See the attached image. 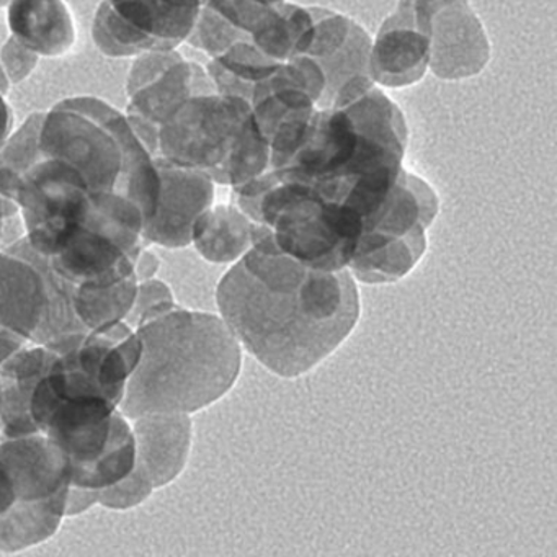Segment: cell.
Here are the masks:
<instances>
[{
    "mask_svg": "<svg viewBox=\"0 0 557 557\" xmlns=\"http://www.w3.org/2000/svg\"><path fill=\"white\" fill-rule=\"evenodd\" d=\"M161 178L125 115L97 97L34 112L0 148V195L28 244L71 285L135 273Z\"/></svg>",
    "mask_w": 557,
    "mask_h": 557,
    "instance_id": "cell-1",
    "label": "cell"
},
{
    "mask_svg": "<svg viewBox=\"0 0 557 557\" xmlns=\"http://www.w3.org/2000/svg\"><path fill=\"white\" fill-rule=\"evenodd\" d=\"M216 302L237 342L286 380L331 357L355 331L361 311L350 270H315L256 247L227 270Z\"/></svg>",
    "mask_w": 557,
    "mask_h": 557,
    "instance_id": "cell-2",
    "label": "cell"
},
{
    "mask_svg": "<svg viewBox=\"0 0 557 557\" xmlns=\"http://www.w3.org/2000/svg\"><path fill=\"white\" fill-rule=\"evenodd\" d=\"M143 354L120 410L129 420L148 413H195L236 384L243 350L220 315L177 305L135 329Z\"/></svg>",
    "mask_w": 557,
    "mask_h": 557,
    "instance_id": "cell-3",
    "label": "cell"
},
{
    "mask_svg": "<svg viewBox=\"0 0 557 557\" xmlns=\"http://www.w3.org/2000/svg\"><path fill=\"white\" fill-rule=\"evenodd\" d=\"M234 205L252 221V247L276 250L315 270L348 269L363 234L360 214L301 182L267 171L233 188Z\"/></svg>",
    "mask_w": 557,
    "mask_h": 557,
    "instance_id": "cell-4",
    "label": "cell"
},
{
    "mask_svg": "<svg viewBox=\"0 0 557 557\" xmlns=\"http://www.w3.org/2000/svg\"><path fill=\"white\" fill-rule=\"evenodd\" d=\"M252 107L240 97L203 94L184 100L161 123L152 158L197 169L224 185L227 161Z\"/></svg>",
    "mask_w": 557,
    "mask_h": 557,
    "instance_id": "cell-5",
    "label": "cell"
},
{
    "mask_svg": "<svg viewBox=\"0 0 557 557\" xmlns=\"http://www.w3.org/2000/svg\"><path fill=\"white\" fill-rule=\"evenodd\" d=\"M203 0H103L94 41L110 58L175 51L190 38Z\"/></svg>",
    "mask_w": 557,
    "mask_h": 557,
    "instance_id": "cell-6",
    "label": "cell"
},
{
    "mask_svg": "<svg viewBox=\"0 0 557 557\" xmlns=\"http://www.w3.org/2000/svg\"><path fill=\"white\" fill-rule=\"evenodd\" d=\"M312 32L302 54L321 66L325 90L318 109H341L376 87L370 74L368 32L347 15L309 8Z\"/></svg>",
    "mask_w": 557,
    "mask_h": 557,
    "instance_id": "cell-7",
    "label": "cell"
},
{
    "mask_svg": "<svg viewBox=\"0 0 557 557\" xmlns=\"http://www.w3.org/2000/svg\"><path fill=\"white\" fill-rule=\"evenodd\" d=\"M413 25L429 38V70L443 81L479 76L491 41L469 0H407Z\"/></svg>",
    "mask_w": 557,
    "mask_h": 557,
    "instance_id": "cell-8",
    "label": "cell"
},
{
    "mask_svg": "<svg viewBox=\"0 0 557 557\" xmlns=\"http://www.w3.org/2000/svg\"><path fill=\"white\" fill-rule=\"evenodd\" d=\"M48 305L47 280L25 236L0 249V363L32 344Z\"/></svg>",
    "mask_w": 557,
    "mask_h": 557,
    "instance_id": "cell-9",
    "label": "cell"
},
{
    "mask_svg": "<svg viewBox=\"0 0 557 557\" xmlns=\"http://www.w3.org/2000/svg\"><path fill=\"white\" fill-rule=\"evenodd\" d=\"M141 338L125 321L90 331L76 347L60 354V360L87 386L113 403H122L126 384L141 360Z\"/></svg>",
    "mask_w": 557,
    "mask_h": 557,
    "instance_id": "cell-10",
    "label": "cell"
},
{
    "mask_svg": "<svg viewBox=\"0 0 557 557\" xmlns=\"http://www.w3.org/2000/svg\"><path fill=\"white\" fill-rule=\"evenodd\" d=\"M161 178L158 210L145 231V244L182 249L190 246L198 218L213 207L214 182L197 169L154 158Z\"/></svg>",
    "mask_w": 557,
    "mask_h": 557,
    "instance_id": "cell-11",
    "label": "cell"
},
{
    "mask_svg": "<svg viewBox=\"0 0 557 557\" xmlns=\"http://www.w3.org/2000/svg\"><path fill=\"white\" fill-rule=\"evenodd\" d=\"M214 92L216 89L207 71L178 57L145 86L129 94L125 116L139 141L154 156L158 129L169 113L190 97Z\"/></svg>",
    "mask_w": 557,
    "mask_h": 557,
    "instance_id": "cell-12",
    "label": "cell"
},
{
    "mask_svg": "<svg viewBox=\"0 0 557 557\" xmlns=\"http://www.w3.org/2000/svg\"><path fill=\"white\" fill-rule=\"evenodd\" d=\"M429 63V38L413 25L407 0H399L371 44V79L389 89L413 86L423 79Z\"/></svg>",
    "mask_w": 557,
    "mask_h": 557,
    "instance_id": "cell-13",
    "label": "cell"
},
{
    "mask_svg": "<svg viewBox=\"0 0 557 557\" xmlns=\"http://www.w3.org/2000/svg\"><path fill=\"white\" fill-rule=\"evenodd\" d=\"M0 461L9 469L17 502L47 500L70 491V459L44 433L0 440Z\"/></svg>",
    "mask_w": 557,
    "mask_h": 557,
    "instance_id": "cell-14",
    "label": "cell"
},
{
    "mask_svg": "<svg viewBox=\"0 0 557 557\" xmlns=\"http://www.w3.org/2000/svg\"><path fill=\"white\" fill-rule=\"evenodd\" d=\"M136 468L154 488L181 475L190 456L194 423L188 413H148L132 420Z\"/></svg>",
    "mask_w": 557,
    "mask_h": 557,
    "instance_id": "cell-15",
    "label": "cell"
},
{
    "mask_svg": "<svg viewBox=\"0 0 557 557\" xmlns=\"http://www.w3.org/2000/svg\"><path fill=\"white\" fill-rule=\"evenodd\" d=\"M57 355L44 345L28 344L0 363V440L40 433L32 419V397Z\"/></svg>",
    "mask_w": 557,
    "mask_h": 557,
    "instance_id": "cell-16",
    "label": "cell"
},
{
    "mask_svg": "<svg viewBox=\"0 0 557 557\" xmlns=\"http://www.w3.org/2000/svg\"><path fill=\"white\" fill-rule=\"evenodd\" d=\"M11 37L38 57L60 58L76 44V24L64 0H11Z\"/></svg>",
    "mask_w": 557,
    "mask_h": 557,
    "instance_id": "cell-17",
    "label": "cell"
},
{
    "mask_svg": "<svg viewBox=\"0 0 557 557\" xmlns=\"http://www.w3.org/2000/svg\"><path fill=\"white\" fill-rule=\"evenodd\" d=\"M191 244L208 262H237L252 249V221L236 205L208 208L195 223Z\"/></svg>",
    "mask_w": 557,
    "mask_h": 557,
    "instance_id": "cell-18",
    "label": "cell"
},
{
    "mask_svg": "<svg viewBox=\"0 0 557 557\" xmlns=\"http://www.w3.org/2000/svg\"><path fill=\"white\" fill-rule=\"evenodd\" d=\"M66 494L38 502H17L0 515V553H17L50 540L66 517Z\"/></svg>",
    "mask_w": 557,
    "mask_h": 557,
    "instance_id": "cell-19",
    "label": "cell"
},
{
    "mask_svg": "<svg viewBox=\"0 0 557 557\" xmlns=\"http://www.w3.org/2000/svg\"><path fill=\"white\" fill-rule=\"evenodd\" d=\"M426 246V230H417L409 236L355 256L348 263V270L355 280L368 285L399 282L416 269L425 253Z\"/></svg>",
    "mask_w": 557,
    "mask_h": 557,
    "instance_id": "cell-20",
    "label": "cell"
},
{
    "mask_svg": "<svg viewBox=\"0 0 557 557\" xmlns=\"http://www.w3.org/2000/svg\"><path fill=\"white\" fill-rule=\"evenodd\" d=\"M267 171H270V146L252 115L244 126L239 141L227 161L224 185L243 187Z\"/></svg>",
    "mask_w": 557,
    "mask_h": 557,
    "instance_id": "cell-21",
    "label": "cell"
},
{
    "mask_svg": "<svg viewBox=\"0 0 557 557\" xmlns=\"http://www.w3.org/2000/svg\"><path fill=\"white\" fill-rule=\"evenodd\" d=\"M152 491H154V485L135 466V469L122 481L97 491V504L103 505L110 510H128V508L143 504L146 498H149Z\"/></svg>",
    "mask_w": 557,
    "mask_h": 557,
    "instance_id": "cell-22",
    "label": "cell"
},
{
    "mask_svg": "<svg viewBox=\"0 0 557 557\" xmlns=\"http://www.w3.org/2000/svg\"><path fill=\"white\" fill-rule=\"evenodd\" d=\"M174 306V295L162 280H145V282L138 283L135 302H133L132 311L126 315L125 322L136 329L141 322L169 311Z\"/></svg>",
    "mask_w": 557,
    "mask_h": 557,
    "instance_id": "cell-23",
    "label": "cell"
},
{
    "mask_svg": "<svg viewBox=\"0 0 557 557\" xmlns=\"http://www.w3.org/2000/svg\"><path fill=\"white\" fill-rule=\"evenodd\" d=\"M38 61L40 57L18 44L14 37L9 38L8 44L0 50V64L4 67L11 84H21L28 79L38 66Z\"/></svg>",
    "mask_w": 557,
    "mask_h": 557,
    "instance_id": "cell-24",
    "label": "cell"
},
{
    "mask_svg": "<svg viewBox=\"0 0 557 557\" xmlns=\"http://www.w3.org/2000/svg\"><path fill=\"white\" fill-rule=\"evenodd\" d=\"M24 236V223L17 205L0 195V249H5Z\"/></svg>",
    "mask_w": 557,
    "mask_h": 557,
    "instance_id": "cell-25",
    "label": "cell"
},
{
    "mask_svg": "<svg viewBox=\"0 0 557 557\" xmlns=\"http://www.w3.org/2000/svg\"><path fill=\"white\" fill-rule=\"evenodd\" d=\"M97 504L96 488L76 487L70 485L66 498V517H76L84 513Z\"/></svg>",
    "mask_w": 557,
    "mask_h": 557,
    "instance_id": "cell-26",
    "label": "cell"
},
{
    "mask_svg": "<svg viewBox=\"0 0 557 557\" xmlns=\"http://www.w3.org/2000/svg\"><path fill=\"white\" fill-rule=\"evenodd\" d=\"M159 267H161V260L158 259L154 252H151V250L145 247L135 260V275L138 283L154 278Z\"/></svg>",
    "mask_w": 557,
    "mask_h": 557,
    "instance_id": "cell-27",
    "label": "cell"
},
{
    "mask_svg": "<svg viewBox=\"0 0 557 557\" xmlns=\"http://www.w3.org/2000/svg\"><path fill=\"white\" fill-rule=\"evenodd\" d=\"M15 504H17V494H15L14 482L4 462L0 461V515L11 510Z\"/></svg>",
    "mask_w": 557,
    "mask_h": 557,
    "instance_id": "cell-28",
    "label": "cell"
},
{
    "mask_svg": "<svg viewBox=\"0 0 557 557\" xmlns=\"http://www.w3.org/2000/svg\"><path fill=\"white\" fill-rule=\"evenodd\" d=\"M14 126L11 107L5 102V97L0 96V148L8 141Z\"/></svg>",
    "mask_w": 557,
    "mask_h": 557,
    "instance_id": "cell-29",
    "label": "cell"
},
{
    "mask_svg": "<svg viewBox=\"0 0 557 557\" xmlns=\"http://www.w3.org/2000/svg\"><path fill=\"white\" fill-rule=\"evenodd\" d=\"M9 90H11V81H9L4 67H2V64H0V96H8Z\"/></svg>",
    "mask_w": 557,
    "mask_h": 557,
    "instance_id": "cell-30",
    "label": "cell"
},
{
    "mask_svg": "<svg viewBox=\"0 0 557 557\" xmlns=\"http://www.w3.org/2000/svg\"><path fill=\"white\" fill-rule=\"evenodd\" d=\"M257 2H260V4L275 5L282 4V2H285V0H257Z\"/></svg>",
    "mask_w": 557,
    "mask_h": 557,
    "instance_id": "cell-31",
    "label": "cell"
},
{
    "mask_svg": "<svg viewBox=\"0 0 557 557\" xmlns=\"http://www.w3.org/2000/svg\"><path fill=\"white\" fill-rule=\"evenodd\" d=\"M11 0H0V8H8Z\"/></svg>",
    "mask_w": 557,
    "mask_h": 557,
    "instance_id": "cell-32",
    "label": "cell"
},
{
    "mask_svg": "<svg viewBox=\"0 0 557 557\" xmlns=\"http://www.w3.org/2000/svg\"><path fill=\"white\" fill-rule=\"evenodd\" d=\"M205 2H207V0H203V4H205Z\"/></svg>",
    "mask_w": 557,
    "mask_h": 557,
    "instance_id": "cell-33",
    "label": "cell"
}]
</instances>
